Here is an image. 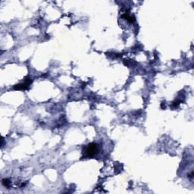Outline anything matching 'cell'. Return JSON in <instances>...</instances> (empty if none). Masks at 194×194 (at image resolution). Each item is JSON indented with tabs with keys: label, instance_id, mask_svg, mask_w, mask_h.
<instances>
[{
	"label": "cell",
	"instance_id": "7a4b0ae2",
	"mask_svg": "<svg viewBox=\"0 0 194 194\" xmlns=\"http://www.w3.org/2000/svg\"><path fill=\"white\" fill-rule=\"evenodd\" d=\"M32 83V80H31V78L30 77H25V79H24V81L23 82V83H19V84H16L14 87H13V89L14 90H27V89H28V87H29V86L30 85V83Z\"/></svg>",
	"mask_w": 194,
	"mask_h": 194
},
{
	"label": "cell",
	"instance_id": "6da1fadb",
	"mask_svg": "<svg viewBox=\"0 0 194 194\" xmlns=\"http://www.w3.org/2000/svg\"><path fill=\"white\" fill-rule=\"evenodd\" d=\"M99 151V147L96 143H92L87 145V146L84 149V155L87 158H91L95 156Z\"/></svg>",
	"mask_w": 194,
	"mask_h": 194
},
{
	"label": "cell",
	"instance_id": "277c9868",
	"mask_svg": "<svg viewBox=\"0 0 194 194\" xmlns=\"http://www.w3.org/2000/svg\"><path fill=\"white\" fill-rule=\"evenodd\" d=\"M2 183L3 186H5V187H8L9 185H10V181H9L8 179H6V178L3 179V180L2 181Z\"/></svg>",
	"mask_w": 194,
	"mask_h": 194
},
{
	"label": "cell",
	"instance_id": "3957f363",
	"mask_svg": "<svg viewBox=\"0 0 194 194\" xmlns=\"http://www.w3.org/2000/svg\"><path fill=\"white\" fill-rule=\"evenodd\" d=\"M121 17H122L123 19H124V20H127V21L131 22V23H133V22L135 20L134 17L131 16L128 13H125V14H122V15H121Z\"/></svg>",
	"mask_w": 194,
	"mask_h": 194
},
{
	"label": "cell",
	"instance_id": "5b68a950",
	"mask_svg": "<svg viewBox=\"0 0 194 194\" xmlns=\"http://www.w3.org/2000/svg\"><path fill=\"white\" fill-rule=\"evenodd\" d=\"M173 103H174V104H173V105H174V106H175V107H177V106H178V105H179L180 102H179V101H175Z\"/></svg>",
	"mask_w": 194,
	"mask_h": 194
}]
</instances>
